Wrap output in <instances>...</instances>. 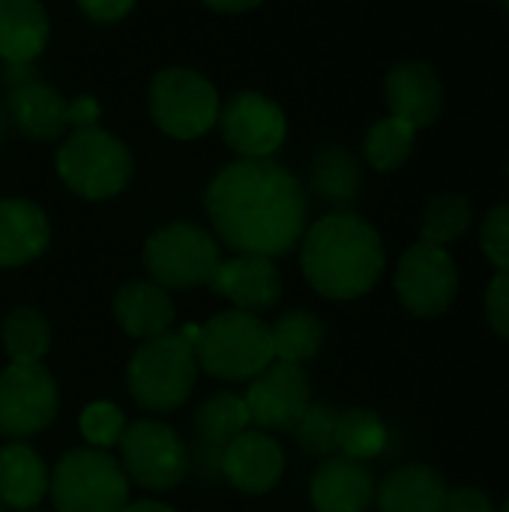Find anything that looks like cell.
Masks as SVG:
<instances>
[{"mask_svg": "<svg viewBox=\"0 0 509 512\" xmlns=\"http://www.w3.org/2000/svg\"><path fill=\"white\" fill-rule=\"evenodd\" d=\"M204 204L216 234L237 255L276 258L291 252L306 234V189L273 159H240L222 168Z\"/></svg>", "mask_w": 509, "mask_h": 512, "instance_id": "cell-1", "label": "cell"}, {"mask_svg": "<svg viewBox=\"0 0 509 512\" xmlns=\"http://www.w3.org/2000/svg\"><path fill=\"white\" fill-rule=\"evenodd\" d=\"M300 264L306 282L327 300H357L384 273L378 231L354 213H330L303 234Z\"/></svg>", "mask_w": 509, "mask_h": 512, "instance_id": "cell-2", "label": "cell"}, {"mask_svg": "<svg viewBox=\"0 0 509 512\" xmlns=\"http://www.w3.org/2000/svg\"><path fill=\"white\" fill-rule=\"evenodd\" d=\"M192 348L198 369L222 381L255 378L276 360L267 321L243 309L213 315L204 327H198Z\"/></svg>", "mask_w": 509, "mask_h": 512, "instance_id": "cell-3", "label": "cell"}, {"mask_svg": "<svg viewBox=\"0 0 509 512\" xmlns=\"http://www.w3.org/2000/svg\"><path fill=\"white\" fill-rule=\"evenodd\" d=\"M198 378L195 348L183 333H162L138 345L126 369V387L138 408L165 414L180 408Z\"/></svg>", "mask_w": 509, "mask_h": 512, "instance_id": "cell-4", "label": "cell"}, {"mask_svg": "<svg viewBox=\"0 0 509 512\" xmlns=\"http://www.w3.org/2000/svg\"><path fill=\"white\" fill-rule=\"evenodd\" d=\"M48 492L57 512H120L129 504V477L105 450L81 447L54 465Z\"/></svg>", "mask_w": 509, "mask_h": 512, "instance_id": "cell-5", "label": "cell"}, {"mask_svg": "<svg viewBox=\"0 0 509 512\" xmlns=\"http://www.w3.org/2000/svg\"><path fill=\"white\" fill-rule=\"evenodd\" d=\"M57 174L63 183L87 198V201H105L123 192V186L132 177V156L123 141H117L111 132L99 126L75 129L60 153H57Z\"/></svg>", "mask_w": 509, "mask_h": 512, "instance_id": "cell-6", "label": "cell"}, {"mask_svg": "<svg viewBox=\"0 0 509 512\" xmlns=\"http://www.w3.org/2000/svg\"><path fill=\"white\" fill-rule=\"evenodd\" d=\"M222 264L219 243L213 234L192 222H171L150 234L144 246V267L156 285L165 291H186L198 285H210Z\"/></svg>", "mask_w": 509, "mask_h": 512, "instance_id": "cell-7", "label": "cell"}, {"mask_svg": "<svg viewBox=\"0 0 509 512\" xmlns=\"http://www.w3.org/2000/svg\"><path fill=\"white\" fill-rule=\"evenodd\" d=\"M150 117L171 138H198L219 120V93L195 69H162L150 84Z\"/></svg>", "mask_w": 509, "mask_h": 512, "instance_id": "cell-8", "label": "cell"}, {"mask_svg": "<svg viewBox=\"0 0 509 512\" xmlns=\"http://www.w3.org/2000/svg\"><path fill=\"white\" fill-rule=\"evenodd\" d=\"M120 468L129 480H135L141 489L168 492L183 483L189 474V447L180 441V435L159 423V420H138L123 429L120 441Z\"/></svg>", "mask_w": 509, "mask_h": 512, "instance_id": "cell-9", "label": "cell"}, {"mask_svg": "<svg viewBox=\"0 0 509 512\" xmlns=\"http://www.w3.org/2000/svg\"><path fill=\"white\" fill-rule=\"evenodd\" d=\"M60 408L57 381L42 363L18 366L9 363L0 372V435L12 441L45 432Z\"/></svg>", "mask_w": 509, "mask_h": 512, "instance_id": "cell-10", "label": "cell"}, {"mask_svg": "<svg viewBox=\"0 0 509 512\" xmlns=\"http://www.w3.org/2000/svg\"><path fill=\"white\" fill-rule=\"evenodd\" d=\"M396 294L417 318H441L459 294V270L444 246L414 243L396 270Z\"/></svg>", "mask_w": 509, "mask_h": 512, "instance_id": "cell-11", "label": "cell"}, {"mask_svg": "<svg viewBox=\"0 0 509 512\" xmlns=\"http://www.w3.org/2000/svg\"><path fill=\"white\" fill-rule=\"evenodd\" d=\"M6 84V117L15 129L33 141L60 138L69 126L66 120V99L39 78L33 63H6L0 72Z\"/></svg>", "mask_w": 509, "mask_h": 512, "instance_id": "cell-12", "label": "cell"}, {"mask_svg": "<svg viewBox=\"0 0 509 512\" xmlns=\"http://www.w3.org/2000/svg\"><path fill=\"white\" fill-rule=\"evenodd\" d=\"M243 402L258 429L288 432L312 405L309 375L297 363L273 360L252 378V387L243 396Z\"/></svg>", "mask_w": 509, "mask_h": 512, "instance_id": "cell-13", "label": "cell"}, {"mask_svg": "<svg viewBox=\"0 0 509 512\" xmlns=\"http://www.w3.org/2000/svg\"><path fill=\"white\" fill-rule=\"evenodd\" d=\"M222 138L243 159H270L285 141V114L282 108L255 90H240L228 99L219 114Z\"/></svg>", "mask_w": 509, "mask_h": 512, "instance_id": "cell-14", "label": "cell"}, {"mask_svg": "<svg viewBox=\"0 0 509 512\" xmlns=\"http://www.w3.org/2000/svg\"><path fill=\"white\" fill-rule=\"evenodd\" d=\"M384 99L390 108V117L423 129L432 126L444 105V87L435 69L423 60H405L396 63L384 81Z\"/></svg>", "mask_w": 509, "mask_h": 512, "instance_id": "cell-15", "label": "cell"}, {"mask_svg": "<svg viewBox=\"0 0 509 512\" xmlns=\"http://www.w3.org/2000/svg\"><path fill=\"white\" fill-rule=\"evenodd\" d=\"M219 471L234 489L246 495H264L282 480L285 453L264 432H243L222 450Z\"/></svg>", "mask_w": 509, "mask_h": 512, "instance_id": "cell-16", "label": "cell"}, {"mask_svg": "<svg viewBox=\"0 0 509 512\" xmlns=\"http://www.w3.org/2000/svg\"><path fill=\"white\" fill-rule=\"evenodd\" d=\"M213 291L231 300L243 312H264L273 309L282 297V279L273 258L264 255H237L222 261L213 276Z\"/></svg>", "mask_w": 509, "mask_h": 512, "instance_id": "cell-17", "label": "cell"}, {"mask_svg": "<svg viewBox=\"0 0 509 512\" xmlns=\"http://www.w3.org/2000/svg\"><path fill=\"white\" fill-rule=\"evenodd\" d=\"M309 495L318 512H366L375 501V477L363 462L336 456L315 471Z\"/></svg>", "mask_w": 509, "mask_h": 512, "instance_id": "cell-18", "label": "cell"}, {"mask_svg": "<svg viewBox=\"0 0 509 512\" xmlns=\"http://www.w3.org/2000/svg\"><path fill=\"white\" fill-rule=\"evenodd\" d=\"M51 225L42 207L24 198L0 201V267H21L45 252Z\"/></svg>", "mask_w": 509, "mask_h": 512, "instance_id": "cell-19", "label": "cell"}, {"mask_svg": "<svg viewBox=\"0 0 509 512\" xmlns=\"http://www.w3.org/2000/svg\"><path fill=\"white\" fill-rule=\"evenodd\" d=\"M114 318L132 339H156L174 327V303L156 282H126L114 294Z\"/></svg>", "mask_w": 509, "mask_h": 512, "instance_id": "cell-20", "label": "cell"}, {"mask_svg": "<svg viewBox=\"0 0 509 512\" xmlns=\"http://www.w3.org/2000/svg\"><path fill=\"white\" fill-rule=\"evenodd\" d=\"M252 417L249 408L243 402V396L234 393H213L210 399H204L195 411V435L201 438V456H204V468H210L213 474L222 477L219 462H222V450L243 432H249Z\"/></svg>", "mask_w": 509, "mask_h": 512, "instance_id": "cell-21", "label": "cell"}, {"mask_svg": "<svg viewBox=\"0 0 509 512\" xmlns=\"http://www.w3.org/2000/svg\"><path fill=\"white\" fill-rule=\"evenodd\" d=\"M447 480L429 465H408L393 471L378 489L381 512H444L447 504Z\"/></svg>", "mask_w": 509, "mask_h": 512, "instance_id": "cell-22", "label": "cell"}, {"mask_svg": "<svg viewBox=\"0 0 509 512\" xmlns=\"http://www.w3.org/2000/svg\"><path fill=\"white\" fill-rule=\"evenodd\" d=\"M48 468L21 441L0 447V504L9 510H33L48 495Z\"/></svg>", "mask_w": 509, "mask_h": 512, "instance_id": "cell-23", "label": "cell"}, {"mask_svg": "<svg viewBox=\"0 0 509 512\" xmlns=\"http://www.w3.org/2000/svg\"><path fill=\"white\" fill-rule=\"evenodd\" d=\"M48 42V15L39 0H0L3 63H33Z\"/></svg>", "mask_w": 509, "mask_h": 512, "instance_id": "cell-24", "label": "cell"}, {"mask_svg": "<svg viewBox=\"0 0 509 512\" xmlns=\"http://www.w3.org/2000/svg\"><path fill=\"white\" fill-rule=\"evenodd\" d=\"M363 186L360 162L345 147H324L312 159V189L330 204H351Z\"/></svg>", "mask_w": 509, "mask_h": 512, "instance_id": "cell-25", "label": "cell"}, {"mask_svg": "<svg viewBox=\"0 0 509 512\" xmlns=\"http://www.w3.org/2000/svg\"><path fill=\"white\" fill-rule=\"evenodd\" d=\"M3 348L12 363L36 366L51 348V327L33 306H15L3 321Z\"/></svg>", "mask_w": 509, "mask_h": 512, "instance_id": "cell-26", "label": "cell"}, {"mask_svg": "<svg viewBox=\"0 0 509 512\" xmlns=\"http://www.w3.org/2000/svg\"><path fill=\"white\" fill-rule=\"evenodd\" d=\"M270 336H273V354H276V360L297 363V366H303L306 360H312L321 351V345H324L321 318L315 312H303V309L282 315L270 327Z\"/></svg>", "mask_w": 509, "mask_h": 512, "instance_id": "cell-27", "label": "cell"}, {"mask_svg": "<svg viewBox=\"0 0 509 512\" xmlns=\"http://www.w3.org/2000/svg\"><path fill=\"white\" fill-rule=\"evenodd\" d=\"M387 447V429L375 411L351 408L336 420V450L348 459L366 462Z\"/></svg>", "mask_w": 509, "mask_h": 512, "instance_id": "cell-28", "label": "cell"}, {"mask_svg": "<svg viewBox=\"0 0 509 512\" xmlns=\"http://www.w3.org/2000/svg\"><path fill=\"white\" fill-rule=\"evenodd\" d=\"M471 216H474V210H471V201L465 195L447 192V195L432 198L426 213H423V225H420L423 243L447 249L450 243H456L459 237L468 234Z\"/></svg>", "mask_w": 509, "mask_h": 512, "instance_id": "cell-29", "label": "cell"}, {"mask_svg": "<svg viewBox=\"0 0 509 512\" xmlns=\"http://www.w3.org/2000/svg\"><path fill=\"white\" fill-rule=\"evenodd\" d=\"M414 135L417 129L396 120V117H384L378 120L369 135H366V159L375 171H396L408 162V156L414 153Z\"/></svg>", "mask_w": 509, "mask_h": 512, "instance_id": "cell-30", "label": "cell"}, {"mask_svg": "<svg viewBox=\"0 0 509 512\" xmlns=\"http://www.w3.org/2000/svg\"><path fill=\"white\" fill-rule=\"evenodd\" d=\"M336 420L339 411H333L330 405H309L294 426L297 444L312 456L336 453Z\"/></svg>", "mask_w": 509, "mask_h": 512, "instance_id": "cell-31", "label": "cell"}, {"mask_svg": "<svg viewBox=\"0 0 509 512\" xmlns=\"http://www.w3.org/2000/svg\"><path fill=\"white\" fill-rule=\"evenodd\" d=\"M123 429H126V417L111 402H93L81 411V435L96 450L114 447L120 441Z\"/></svg>", "mask_w": 509, "mask_h": 512, "instance_id": "cell-32", "label": "cell"}, {"mask_svg": "<svg viewBox=\"0 0 509 512\" xmlns=\"http://www.w3.org/2000/svg\"><path fill=\"white\" fill-rule=\"evenodd\" d=\"M480 246L486 258L498 267H509V204H498L486 213L483 228H480Z\"/></svg>", "mask_w": 509, "mask_h": 512, "instance_id": "cell-33", "label": "cell"}, {"mask_svg": "<svg viewBox=\"0 0 509 512\" xmlns=\"http://www.w3.org/2000/svg\"><path fill=\"white\" fill-rule=\"evenodd\" d=\"M486 318L498 336L509 342V267L498 270L486 291Z\"/></svg>", "mask_w": 509, "mask_h": 512, "instance_id": "cell-34", "label": "cell"}, {"mask_svg": "<svg viewBox=\"0 0 509 512\" xmlns=\"http://www.w3.org/2000/svg\"><path fill=\"white\" fill-rule=\"evenodd\" d=\"M444 512H498L495 504L489 501V495L477 486H462L447 492V504Z\"/></svg>", "mask_w": 509, "mask_h": 512, "instance_id": "cell-35", "label": "cell"}, {"mask_svg": "<svg viewBox=\"0 0 509 512\" xmlns=\"http://www.w3.org/2000/svg\"><path fill=\"white\" fill-rule=\"evenodd\" d=\"M135 0H78V6L84 9L87 18L93 21H120L129 9H132Z\"/></svg>", "mask_w": 509, "mask_h": 512, "instance_id": "cell-36", "label": "cell"}, {"mask_svg": "<svg viewBox=\"0 0 509 512\" xmlns=\"http://www.w3.org/2000/svg\"><path fill=\"white\" fill-rule=\"evenodd\" d=\"M66 120H69V126H75V129L96 126V120H99V102H96L93 96H78L75 102L66 105Z\"/></svg>", "mask_w": 509, "mask_h": 512, "instance_id": "cell-37", "label": "cell"}, {"mask_svg": "<svg viewBox=\"0 0 509 512\" xmlns=\"http://www.w3.org/2000/svg\"><path fill=\"white\" fill-rule=\"evenodd\" d=\"M210 9H216V12H246V9H252V6H258V3H264V0H204Z\"/></svg>", "mask_w": 509, "mask_h": 512, "instance_id": "cell-38", "label": "cell"}, {"mask_svg": "<svg viewBox=\"0 0 509 512\" xmlns=\"http://www.w3.org/2000/svg\"><path fill=\"white\" fill-rule=\"evenodd\" d=\"M120 512H177L159 501H135V504H126Z\"/></svg>", "mask_w": 509, "mask_h": 512, "instance_id": "cell-39", "label": "cell"}, {"mask_svg": "<svg viewBox=\"0 0 509 512\" xmlns=\"http://www.w3.org/2000/svg\"><path fill=\"white\" fill-rule=\"evenodd\" d=\"M3 132H6V114H3V108H0V141H3Z\"/></svg>", "mask_w": 509, "mask_h": 512, "instance_id": "cell-40", "label": "cell"}, {"mask_svg": "<svg viewBox=\"0 0 509 512\" xmlns=\"http://www.w3.org/2000/svg\"><path fill=\"white\" fill-rule=\"evenodd\" d=\"M498 512H509V498H507V504H504V507H501V510Z\"/></svg>", "mask_w": 509, "mask_h": 512, "instance_id": "cell-41", "label": "cell"}, {"mask_svg": "<svg viewBox=\"0 0 509 512\" xmlns=\"http://www.w3.org/2000/svg\"><path fill=\"white\" fill-rule=\"evenodd\" d=\"M504 3V9H507V15H509V0H501Z\"/></svg>", "mask_w": 509, "mask_h": 512, "instance_id": "cell-42", "label": "cell"}, {"mask_svg": "<svg viewBox=\"0 0 509 512\" xmlns=\"http://www.w3.org/2000/svg\"><path fill=\"white\" fill-rule=\"evenodd\" d=\"M0 512H3V504H0Z\"/></svg>", "mask_w": 509, "mask_h": 512, "instance_id": "cell-43", "label": "cell"}, {"mask_svg": "<svg viewBox=\"0 0 509 512\" xmlns=\"http://www.w3.org/2000/svg\"><path fill=\"white\" fill-rule=\"evenodd\" d=\"M27 512H33V510H27Z\"/></svg>", "mask_w": 509, "mask_h": 512, "instance_id": "cell-44", "label": "cell"}]
</instances>
